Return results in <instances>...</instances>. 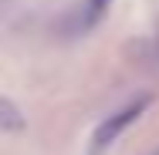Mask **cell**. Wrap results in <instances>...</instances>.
Here are the masks:
<instances>
[{"label": "cell", "mask_w": 159, "mask_h": 155, "mask_svg": "<svg viewBox=\"0 0 159 155\" xmlns=\"http://www.w3.org/2000/svg\"><path fill=\"white\" fill-rule=\"evenodd\" d=\"M146 108H149V94H139L135 101H129L125 108L112 111V115H108V118H105V122L95 128V138H92V152H102V149H108V145H112V142H115V138H119V135H122V131H125V128L135 122V118H139Z\"/></svg>", "instance_id": "1"}, {"label": "cell", "mask_w": 159, "mask_h": 155, "mask_svg": "<svg viewBox=\"0 0 159 155\" xmlns=\"http://www.w3.org/2000/svg\"><path fill=\"white\" fill-rule=\"evenodd\" d=\"M152 155H159V149H156V152H152Z\"/></svg>", "instance_id": "4"}, {"label": "cell", "mask_w": 159, "mask_h": 155, "mask_svg": "<svg viewBox=\"0 0 159 155\" xmlns=\"http://www.w3.org/2000/svg\"><path fill=\"white\" fill-rule=\"evenodd\" d=\"M0 131H24V115L10 98H0Z\"/></svg>", "instance_id": "2"}, {"label": "cell", "mask_w": 159, "mask_h": 155, "mask_svg": "<svg viewBox=\"0 0 159 155\" xmlns=\"http://www.w3.org/2000/svg\"><path fill=\"white\" fill-rule=\"evenodd\" d=\"M108 3H112V0H88V3H85V14H81V27H95L98 20L105 17Z\"/></svg>", "instance_id": "3"}]
</instances>
